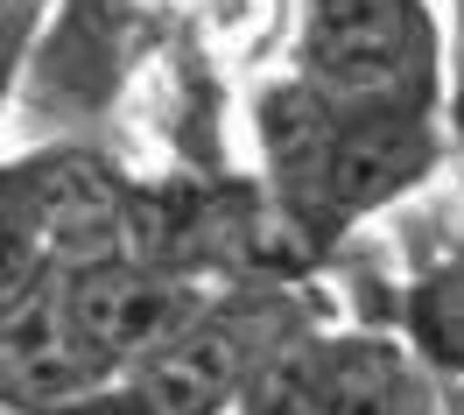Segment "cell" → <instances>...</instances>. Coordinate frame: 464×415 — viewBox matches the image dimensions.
Returning <instances> with one entry per match:
<instances>
[{
	"instance_id": "obj_5",
	"label": "cell",
	"mask_w": 464,
	"mask_h": 415,
	"mask_svg": "<svg viewBox=\"0 0 464 415\" xmlns=\"http://www.w3.org/2000/svg\"><path fill=\"white\" fill-rule=\"evenodd\" d=\"M63 282H71V317L113 381L169 352L211 310L198 275H176V261H155V254H113V261L71 267Z\"/></svg>"
},
{
	"instance_id": "obj_2",
	"label": "cell",
	"mask_w": 464,
	"mask_h": 415,
	"mask_svg": "<svg viewBox=\"0 0 464 415\" xmlns=\"http://www.w3.org/2000/svg\"><path fill=\"white\" fill-rule=\"evenodd\" d=\"M295 78L338 113L436 120L450 50L430 0H303Z\"/></svg>"
},
{
	"instance_id": "obj_1",
	"label": "cell",
	"mask_w": 464,
	"mask_h": 415,
	"mask_svg": "<svg viewBox=\"0 0 464 415\" xmlns=\"http://www.w3.org/2000/svg\"><path fill=\"white\" fill-rule=\"evenodd\" d=\"M261 149L289 233H303L310 246H338L352 226L408 198L443 162V134L436 120L338 113L303 78H282L275 92H261Z\"/></svg>"
},
{
	"instance_id": "obj_3",
	"label": "cell",
	"mask_w": 464,
	"mask_h": 415,
	"mask_svg": "<svg viewBox=\"0 0 464 415\" xmlns=\"http://www.w3.org/2000/svg\"><path fill=\"white\" fill-rule=\"evenodd\" d=\"M289 345H303V338L261 331V317L246 303H211L198 331H183L169 352H155L148 366L120 373L78 415H226V409H246V394L261 387V373Z\"/></svg>"
},
{
	"instance_id": "obj_6",
	"label": "cell",
	"mask_w": 464,
	"mask_h": 415,
	"mask_svg": "<svg viewBox=\"0 0 464 415\" xmlns=\"http://www.w3.org/2000/svg\"><path fill=\"white\" fill-rule=\"evenodd\" d=\"M113 387L106 359L71 317L63 267L7 275V409L14 415H78Z\"/></svg>"
},
{
	"instance_id": "obj_8",
	"label": "cell",
	"mask_w": 464,
	"mask_h": 415,
	"mask_svg": "<svg viewBox=\"0 0 464 415\" xmlns=\"http://www.w3.org/2000/svg\"><path fill=\"white\" fill-rule=\"evenodd\" d=\"M401 317H408V345L430 359V366H443V373L464 381V233L408 282Z\"/></svg>"
},
{
	"instance_id": "obj_4",
	"label": "cell",
	"mask_w": 464,
	"mask_h": 415,
	"mask_svg": "<svg viewBox=\"0 0 464 415\" xmlns=\"http://www.w3.org/2000/svg\"><path fill=\"white\" fill-rule=\"evenodd\" d=\"M134 254L127 246V183H113L92 155H29L7 177V275L29 267H92Z\"/></svg>"
},
{
	"instance_id": "obj_7",
	"label": "cell",
	"mask_w": 464,
	"mask_h": 415,
	"mask_svg": "<svg viewBox=\"0 0 464 415\" xmlns=\"http://www.w3.org/2000/svg\"><path fill=\"white\" fill-rule=\"evenodd\" d=\"M246 415H415V373L408 352L366 331L303 338L261 373Z\"/></svg>"
}]
</instances>
